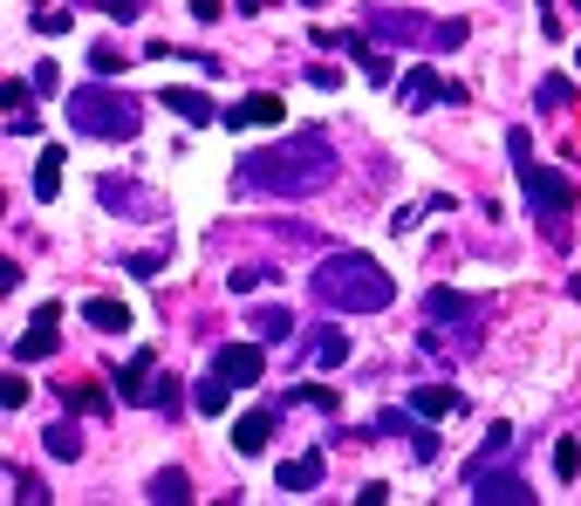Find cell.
Segmentation results:
<instances>
[{"label": "cell", "instance_id": "4fadbf2b", "mask_svg": "<svg viewBox=\"0 0 581 506\" xmlns=\"http://www.w3.org/2000/svg\"><path fill=\"white\" fill-rule=\"evenodd\" d=\"M83 322H89V328H104V336H123V328H137L131 309H123V301H110V294H89V301H83Z\"/></svg>", "mask_w": 581, "mask_h": 506}, {"label": "cell", "instance_id": "d6986e66", "mask_svg": "<svg viewBox=\"0 0 581 506\" xmlns=\"http://www.w3.org/2000/svg\"><path fill=\"white\" fill-rule=\"evenodd\" d=\"M315 486H322V451H301L281 466V493H315Z\"/></svg>", "mask_w": 581, "mask_h": 506}, {"label": "cell", "instance_id": "9c48e42d", "mask_svg": "<svg viewBox=\"0 0 581 506\" xmlns=\"http://www.w3.org/2000/svg\"><path fill=\"white\" fill-rule=\"evenodd\" d=\"M281 117H288V104H281V96H267V89L240 96L233 110H219V123H226V131H254V123H281Z\"/></svg>", "mask_w": 581, "mask_h": 506}, {"label": "cell", "instance_id": "1f68e13d", "mask_svg": "<svg viewBox=\"0 0 581 506\" xmlns=\"http://www.w3.org/2000/svg\"><path fill=\"white\" fill-rule=\"evenodd\" d=\"M554 472H561V479H574V472H581V445H574V438L554 445Z\"/></svg>", "mask_w": 581, "mask_h": 506}, {"label": "cell", "instance_id": "484cf974", "mask_svg": "<svg viewBox=\"0 0 581 506\" xmlns=\"http://www.w3.org/2000/svg\"><path fill=\"white\" fill-rule=\"evenodd\" d=\"M349 56L363 62V75H370V83H390V56H376L370 41H356V35H349Z\"/></svg>", "mask_w": 581, "mask_h": 506}, {"label": "cell", "instance_id": "ac0fdd59", "mask_svg": "<svg viewBox=\"0 0 581 506\" xmlns=\"http://www.w3.org/2000/svg\"><path fill=\"white\" fill-rule=\"evenodd\" d=\"M499 459H513V432H507V424H493V432H486V451H479V459L465 466V486H472V479H486Z\"/></svg>", "mask_w": 581, "mask_h": 506}, {"label": "cell", "instance_id": "f546056e", "mask_svg": "<svg viewBox=\"0 0 581 506\" xmlns=\"http://www.w3.org/2000/svg\"><path fill=\"white\" fill-rule=\"evenodd\" d=\"M89 69H96V75H117V69H123V48H117V41H96V48H89Z\"/></svg>", "mask_w": 581, "mask_h": 506}, {"label": "cell", "instance_id": "7402d4cb", "mask_svg": "<svg viewBox=\"0 0 581 506\" xmlns=\"http://www.w3.org/2000/svg\"><path fill=\"white\" fill-rule=\"evenodd\" d=\"M165 110H179L185 123H213V117H219V110H213L198 89H165Z\"/></svg>", "mask_w": 581, "mask_h": 506}, {"label": "cell", "instance_id": "836d02e7", "mask_svg": "<svg viewBox=\"0 0 581 506\" xmlns=\"http://www.w3.org/2000/svg\"><path fill=\"white\" fill-rule=\"evenodd\" d=\"M35 28H41V35H62L69 14H62V8H35Z\"/></svg>", "mask_w": 581, "mask_h": 506}, {"label": "cell", "instance_id": "e0dca14e", "mask_svg": "<svg viewBox=\"0 0 581 506\" xmlns=\"http://www.w3.org/2000/svg\"><path fill=\"white\" fill-rule=\"evenodd\" d=\"M424 424H432V418H424ZM424 424H417V418H397V411H384V418H376V432H397V438H411V451H417V459H432V451H438V438L424 432Z\"/></svg>", "mask_w": 581, "mask_h": 506}, {"label": "cell", "instance_id": "8fae6325", "mask_svg": "<svg viewBox=\"0 0 581 506\" xmlns=\"http://www.w3.org/2000/svg\"><path fill=\"white\" fill-rule=\"evenodd\" d=\"M472 499H479V506H534L526 479H513V472H507V479H493V472H486V479H472Z\"/></svg>", "mask_w": 581, "mask_h": 506}, {"label": "cell", "instance_id": "d590c367", "mask_svg": "<svg viewBox=\"0 0 581 506\" xmlns=\"http://www.w3.org/2000/svg\"><path fill=\"white\" fill-rule=\"evenodd\" d=\"M104 14H110V21H137L144 0H104Z\"/></svg>", "mask_w": 581, "mask_h": 506}, {"label": "cell", "instance_id": "e575fe53", "mask_svg": "<svg viewBox=\"0 0 581 506\" xmlns=\"http://www.w3.org/2000/svg\"><path fill=\"white\" fill-rule=\"evenodd\" d=\"M35 89L56 96V89H62V69H56V62H35Z\"/></svg>", "mask_w": 581, "mask_h": 506}, {"label": "cell", "instance_id": "8992f818", "mask_svg": "<svg viewBox=\"0 0 581 506\" xmlns=\"http://www.w3.org/2000/svg\"><path fill=\"white\" fill-rule=\"evenodd\" d=\"M370 35H384V41H403V48H417V41H438V28L424 14L411 8H370Z\"/></svg>", "mask_w": 581, "mask_h": 506}, {"label": "cell", "instance_id": "ba28073f", "mask_svg": "<svg viewBox=\"0 0 581 506\" xmlns=\"http://www.w3.org/2000/svg\"><path fill=\"white\" fill-rule=\"evenodd\" d=\"M56 322H62V309H56V301H48V309H35V328L14 342V363H48V357H56V349H62Z\"/></svg>", "mask_w": 581, "mask_h": 506}, {"label": "cell", "instance_id": "44dd1931", "mask_svg": "<svg viewBox=\"0 0 581 506\" xmlns=\"http://www.w3.org/2000/svg\"><path fill=\"white\" fill-rule=\"evenodd\" d=\"M246 328H254L261 342H288L294 336V315L288 309H254V315H246Z\"/></svg>", "mask_w": 581, "mask_h": 506}, {"label": "cell", "instance_id": "6da1fadb", "mask_svg": "<svg viewBox=\"0 0 581 506\" xmlns=\"http://www.w3.org/2000/svg\"><path fill=\"white\" fill-rule=\"evenodd\" d=\"M336 185V150H328L322 131L281 137L267 150H246L240 158V192H267V198H308Z\"/></svg>", "mask_w": 581, "mask_h": 506}, {"label": "cell", "instance_id": "7c38bea8", "mask_svg": "<svg viewBox=\"0 0 581 506\" xmlns=\"http://www.w3.org/2000/svg\"><path fill=\"white\" fill-rule=\"evenodd\" d=\"M411 411H417V418H459L465 397L451 390V384H417V390H411Z\"/></svg>", "mask_w": 581, "mask_h": 506}, {"label": "cell", "instance_id": "4dcf8cb0", "mask_svg": "<svg viewBox=\"0 0 581 506\" xmlns=\"http://www.w3.org/2000/svg\"><path fill=\"white\" fill-rule=\"evenodd\" d=\"M28 403V384H21V370H8L0 376V411H21Z\"/></svg>", "mask_w": 581, "mask_h": 506}, {"label": "cell", "instance_id": "74e56055", "mask_svg": "<svg viewBox=\"0 0 581 506\" xmlns=\"http://www.w3.org/2000/svg\"><path fill=\"white\" fill-rule=\"evenodd\" d=\"M267 8V0H240V14H261Z\"/></svg>", "mask_w": 581, "mask_h": 506}, {"label": "cell", "instance_id": "f35d334b", "mask_svg": "<svg viewBox=\"0 0 581 506\" xmlns=\"http://www.w3.org/2000/svg\"><path fill=\"white\" fill-rule=\"evenodd\" d=\"M568 294H574V301H581V274H574V281H568Z\"/></svg>", "mask_w": 581, "mask_h": 506}, {"label": "cell", "instance_id": "603a6c76", "mask_svg": "<svg viewBox=\"0 0 581 506\" xmlns=\"http://www.w3.org/2000/svg\"><path fill=\"white\" fill-rule=\"evenodd\" d=\"M534 104L561 117V110L574 104V83H568V75H541V83H534Z\"/></svg>", "mask_w": 581, "mask_h": 506}, {"label": "cell", "instance_id": "9a60e30c", "mask_svg": "<svg viewBox=\"0 0 581 506\" xmlns=\"http://www.w3.org/2000/svg\"><path fill=\"white\" fill-rule=\"evenodd\" d=\"M150 376H158V363H150V349H137L131 370L117 376V397H123V403H144V397H150Z\"/></svg>", "mask_w": 581, "mask_h": 506}, {"label": "cell", "instance_id": "83f0119b", "mask_svg": "<svg viewBox=\"0 0 581 506\" xmlns=\"http://www.w3.org/2000/svg\"><path fill=\"white\" fill-rule=\"evenodd\" d=\"M424 309H432V322H459V315H472V301H465V294H451V288H438L432 301H424Z\"/></svg>", "mask_w": 581, "mask_h": 506}, {"label": "cell", "instance_id": "cb8c5ba5", "mask_svg": "<svg viewBox=\"0 0 581 506\" xmlns=\"http://www.w3.org/2000/svg\"><path fill=\"white\" fill-rule=\"evenodd\" d=\"M41 445H48V459H75V451H83V432L62 418V424H48V432H41Z\"/></svg>", "mask_w": 581, "mask_h": 506}, {"label": "cell", "instance_id": "52a82bcc", "mask_svg": "<svg viewBox=\"0 0 581 506\" xmlns=\"http://www.w3.org/2000/svg\"><path fill=\"white\" fill-rule=\"evenodd\" d=\"M96 198L110 213H137V219H165V198L150 185H131V179H96Z\"/></svg>", "mask_w": 581, "mask_h": 506}, {"label": "cell", "instance_id": "5b68a950", "mask_svg": "<svg viewBox=\"0 0 581 506\" xmlns=\"http://www.w3.org/2000/svg\"><path fill=\"white\" fill-rule=\"evenodd\" d=\"M424 104H451V110H459V104H465V83H445L432 62H417V69L397 83V110H424Z\"/></svg>", "mask_w": 581, "mask_h": 506}, {"label": "cell", "instance_id": "4316f807", "mask_svg": "<svg viewBox=\"0 0 581 506\" xmlns=\"http://www.w3.org/2000/svg\"><path fill=\"white\" fill-rule=\"evenodd\" d=\"M315 363H322V370L349 363V336H336V328H322V336H315Z\"/></svg>", "mask_w": 581, "mask_h": 506}, {"label": "cell", "instance_id": "ffe728a7", "mask_svg": "<svg viewBox=\"0 0 581 506\" xmlns=\"http://www.w3.org/2000/svg\"><path fill=\"white\" fill-rule=\"evenodd\" d=\"M62 165H69V150H56V144H48V150H41V165H35V198H41V206L62 192Z\"/></svg>", "mask_w": 581, "mask_h": 506}, {"label": "cell", "instance_id": "f1b7e54d", "mask_svg": "<svg viewBox=\"0 0 581 506\" xmlns=\"http://www.w3.org/2000/svg\"><path fill=\"white\" fill-rule=\"evenodd\" d=\"M62 403H75V411H89V418H104V411H110V397H104V390H89V384H75V390L62 384Z\"/></svg>", "mask_w": 581, "mask_h": 506}, {"label": "cell", "instance_id": "5bb4252c", "mask_svg": "<svg viewBox=\"0 0 581 506\" xmlns=\"http://www.w3.org/2000/svg\"><path fill=\"white\" fill-rule=\"evenodd\" d=\"M267 438H274V411H246V418L233 424V445L246 451V459H261V451H267Z\"/></svg>", "mask_w": 581, "mask_h": 506}, {"label": "cell", "instance_id": "3957f363", "mask_svg": "<svg viewBox=\"0 0 581 506\" xmlns=\"http://www.w3.org/2000/svg\"><path fill=\"white\" fill-rule=\"evenodd\" d=\"M137 123H144V104L131 89H104V83H83V89H69V131H83V137H137Z\"/></svg>", "mask_w": 581, "mask_h": 506}, {"label": "cell", "instance_id": "30bf717a", "mask_svg": "<svg viewBox=\"0 0 581 506\" xmlns=\"http://www.w3.org/2000/svg\"><path fill=\"white\" fill-rule=\"evenodd\" d=\"M213 370H219V376H233V384H240V390H254L267 363H261V349H254V342H226V349H219V357H213Z\"/></svg>", "mask_w": 581, "mask_h": 506}, {"label": "cell", "instance_id": "d4e9b609", "mask_svg": "<svg viewBox=\"0 0 581 506\" xmlns=\"http://www.w3.org/2000/svg\"><path fill=\"white\" fill-rule=\"evenodd\" d=\"M150 499H158V506H185V499H192L185 472H158V479H150Z\"/></svg>", "mask_w": 581, "mask_h": 506}, {"label": "cell", "instance_id": "d6a6232c", "mask_svg": "<svg viewBox=\"0 0 581 506\" xmlns=\"http://www.w3.org/2000/svg\"><path fill=\"white\" fill-rule=\"evenodd\" d=\"M158 267H165V246H150V253H131V261H123V274H144V281H150Z\"/></svg>", "mask_w": 581, "mask_h": 506}, {"label": "cell", "instance_id": "7a4b0ae2", "mask_svg": "<svg viewBox=\"0 0 581 506\" xmlns=\"http://www.w3.org/2000/svg\"><path fill=\"white\" fill-rule=\"evenodd\" d=\"M308 288L328 315H376L397 301V274H384L370 253H328V261L308 274Z\"/></svg>", "mask_w": 581, "mask_h": 506}, {"label": "cell", "instance_id": "8d00e7d4", "mask_svg": "<svg viewBox=\"0 0 581 506\" xmlns=\"http://www.w3.org/2000/svg\"><path fill=\"white\" fill-rule=\"evenodd\" d=\"M465 41V21H438V41L432 48H459Z\"/></svg>", "mask_w": 581, "mask_h": 506}, {"label": "cell", "instance_id": "277c9868", "mask_svg": "<svg viewBox=\"0 0 581 506\" xmlns=\"http://www.w3.org/2000/svg\"><path fill=\"white\" fill-rule=\"evenodd\" d=\"M507 150L520 158V185H526V206H534V219L547 226V240H568V206H574V185L561 179V171L534 165V150H526V131H507Z\"/></svg>", "mask_w": 581, "mask_h": 506}, {"label": "cell", "instance_id": "2e32d148", "mask_svg": "<svg viewBox=\"0 0 581 506\" xmlns=\"http://www.w3.org/2000/svg\"><path fill=\"white\" fill-rule=\"evenodd\" d=\"M233 390H240V384H233V376H219V370H213V376H198V390H192V411L219 418L226 403H233Z\"/></svg>", "mask_w": 581, "mask_h": 506}]
</instances>
